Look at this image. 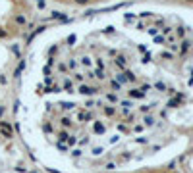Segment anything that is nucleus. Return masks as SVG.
I'll list each match as a JSON object with an SVG mask.
<instances>
[{
    "instance_id": "f257e3e1",
    "label": "nucleus",
    "mask_w": 193,
    "mask_h": 173,
    "mask_svg": "<svg viewBox=\"0 0 193 173\" xmlns=\"http://www.w3.org/2000/svg\"><path fill=\"white\" fill-rule=\"evenodd\" d=\"M0 133H2L6 138L14 137V129H12V125H10L8 121H0Z\"/></svg>"
},
{
    "instance_id": "f03ea898",
    "label": "nucleus",
    "mask_w": 193,
    "mask_h": 173,
    "mask_svg": "<svg viewBox=\"0 0 193 173\" xmlns=\"http://www.w3.org/2000/svg\"><path fill=\"white\" fill-rule=\"evenodd\" d=\"M77 90H79V94H85V96H91V94H97L99 92L97 87H89V85H83V83L77 87Z\"/></svg>"
},
{
    "instance_id": "7ed1b4c3",
    "label": "nucleus",
    "mask_w": 193,
    "mask_h": 173,
    "mask_svg": "<svg viewBox=\"0 0 193 173\" xmlns=\"http://www.w3.org/2000/svg\"><path fill=\"white\" fill-rule=\"evenodd\" d=\"M191 41H187V39H184V41H180V56H185L187 54V50L191 48Z\"/></svg>"
},
{
    "instance_id": "20e7f679",
    "label": "nucleus",
    "mask_w": 193,
    "mask_h": 173,
    "mask_svg": "<svg viewBox=\"0 0 193 173\" xmlns=\"http://www.w3.org/2000/svg\"><path fill=\"white\" fill-rule=\"evenodd\" d=\"M114 64L122 69V71H124V69L128 67V58L124 56V54H118V56H116V60H114Z\"/></svg>"
},
{
    "instance_id": "39448f33",
    "label": "nucleus",
    "mask_w": 193,
    "mask_h": 173,
    "mask_svg": "<svg viewBox=\"0 0 193 173\" xmlns=\"http://www.w3.org/2000/svg\"><path fill=\"white\" fill-rule=\"evenodd\" d=\"M77 119L79 121H89V119H93V113L89 110H81V112H77Z\"/></svg>"
},
{
    "instance_id": "423d86ee",
    "label": "nucleus",
    "mask_w": 193,
    "mask_h": 173,
    "mask_svg": "<svg viewBox=\"0 0 193 173\" xmlns=\"http://www.w3.org/2000/svg\"><path fill=\"white\" fill-rule=\"evenodd\" d=\"M14 21H16V25H19V27H25V25H27L25 14H16V16H14Z\"/></svg>"
},
{
    "instance_id": "0eeeda50",
    "label": "nucleus",
    "mask_w": 193,
    "mask_h": 173,
    "mask_svg": "<svg viewBox=\"0 0 193 173\" xmlns=\"http://www.w3.org/2000/svg\"><path fill=\"white\" fill-rule=\"evenodd\" d=\"M174 29H176V35H174V37H176L178 41H184V39H185V27L180 25V27H174Z\"/></svg>"
},
{
    "instance_id": "6e6552de",
    "label": "nucleus",
    "mask_w": 193,
    "mask_h": 173,
    "mask_svg": "<svg viewBox=\"0 0 193 173\" xmlns=\"http://www.w3.org/2000/svg\"><path fill=\"white\" fill-rule=\"evenodd\" d=\"M124 75H126L128 83H135V81H137V77H135V73H133V71H130V69H124Z\"/></svg>"
},
{
    "instance_id": "1a4fd4ad",
    "label": "nucleus",
    "mask_w": 193,
    "mask_h": 173,
    "mask_svg": "<svg viewBox=\"0 0 193 173\" xmlns=\"http://www.w3.org/2000/svg\"><path fill=\"white\" fill-rule=\"evenodd\" d=\"M128 94H130V98H143V96H145L139 89H131V90L128 92Z\"/></svg>"
},
{
    "instance_id": "9d476101",
    "label": "nucleus",
    "mask_w": 193,
    "mask_h": 173,
    "mask_svg": "<svg viewBox=\"0 0 193 173\" xmlns=\"http://www.w3.org/2000/svg\"><path fill=\"white\" fill-rule=\"evenodd\" d=\"M72 77H74V81H75V83H79V85H81L83 81H85V75H83L81 71H75V73H72Z\"/></svg>"
},
{
    "instance_id": "9b49d317",
    "label": "nucleus",
    "mask_w": 193,
    "mask_h": 173,
    "mask_svg": "<svg viewBox=\"0 0 193 173\" xmlns=\"http://www.w3.org/2000/svg\"><path fill=\"white\" fill-rule=\"evenodd\" d=\"M103 110H104V115H108V118L116 115V108L114 106H103Z\"/></svg>"
},
{
    "instance_id": "f8f14e48",
    "label": "nucleus",
    "mask_w": 193,
    "mask_h": 173,
    "mask_svg": "<svg viewBox=\"0 0 193 173\" xmlns=\"http://www.w3.org/2000/svg\"><path fill=\"white\" fill-rule=\"evenodd\" d=\"M64 90L66 92H74V81L72 79H66L64 81Z\"/></svg>"
},
{
    "instance_id": "ddd939ff",
    "label": "nucleus",
    "mask_w": 193,
    "mask_h": 173,
    "mask_svg": "<svg viewBox=\"0 0 193 173\" xmlns=\"http://www.w3.org/2000/svg\"><path fill=\"white\" fill-rule=\"evenodd\" d=\"M155 89H156L158 92H166V90H168L166 83H162V81H156V83H155Z\"/></svg>"
},
{
    "instance_id": "4468645a",
    "label": "nucleus",
    "mask_w": 193,
    "mask_h": 173,
    "mask_svg": "<svg viewBox=\"0 0 193 173\" xmlns=\"http://www.w3.org/2000/svg\"><path fill=\"white\" fill-rule=\"evenodd\" d=\"M106 100H108L110 104H118V94H116V92H108V94H106Z\"/></svg>"
},
{
    "instance_id": "2eb2a0df",
    "label": "nucleus",
    "mask_w": 193,
    "mask_h": 173,
    "mask_svg": "<svg viewBox=\"0 0 193 173\" xmlns=\"http://www.w3.org/2000/svg\"><path fill=\"white\" fill-rule=\"evenodd\" d=\"M56 137H58V138H60V142H66V141H68V137H70V133H68V131L64 129V131H60V133H58V135H56Z\"/></svg>"
},
{
    "instance_id": "dca6fc26",
    "label": "nucleus",
    "mask_w": 193,
    "mask_h": 173,
    "mask_svg": "<svg viewBox=\"0 0 193 173\" xmlns=\"http://www.w3.org/2000/svg\"><path fill=\"white\" fill-rule=\"evenodd\" d=\"M155 123V118H153V115H145V119H143V125L145 127H151Z\"/></svg>"
},
{
    "instance_id": "f3484780",
    "label": "nucleus",
    "mask_w": 193,
    "mask_h": 173,
    "mask_svg": "<svg viewBox=\"0 0 193 173\" xmlns=\"http://www.w3.org/2000/svg\"><path fill=\"white\" fill-rule=\"evenodd\" d=\"M172 31H174V27L164 25V27H162V37H170V35H172Z\"/></svg>"
},
{
    "instance_id": "a211bd4d",
    "label": "nucleus",
    "mask_w": 193,
    "mask_h": 173,
    "mask_svg": "<svg viewBox=\"0 0 193 173\" xmlns=\"http://www.w3.org/2000/svg\"><path fill=\"white\" fill-rule=\"evenodd\" d=\"M116 81H118V83H120V85H126V83H128V79H126V75H124V71L116 75Z\"/></svg>"
},
{
    "instance_id": "6ab92c4d",
    "label": "nucleus",
    "mask_w": 193,
    "mask_h": 173,
    "mask_svg": "<svg viewBox=\"0 0 193 173\" xmlns=\"http://www.w3.org/2000/svg\"><path fill=\"white\" fill-rule=\"evenodd\" d=\"M110 87H112V89H114V92H118V90L122 89V85L118 83V81H116V79H110Z\"/></svg>"
},
{
    "instance_id": "aec40b11",
    "label": "nucleus",
    "mask_w": 193,
    "mask_h": 173,
    "mask_svg": "<svg viewBox=\"0 0 193 173\" xmlns=\"http://www.w3.org/2000/svg\"><path fill=\"white\" fill-rule=\"evenodd\" d=\"M60 125H62V127H66V129H70V127H72L70 118H62V119H60Z\"/></svg>"
},
{
    "instance_id": "412c9836",
    "label": "nucleus",
    "mask_w": 193,
    "mask_h": 173,
    "mask_svg": "<svg viewBox=\"0 0 193 173\" xmlns=\"http://www.w3.org/2000/svg\"><path fill=\"white\" fill-rule=\"evenodd\" d=\"M91 64H93V60H91L89 56H83V58H81V65H85V67H91Z\"/></svg>"
},
{
    "instance_id": "4be33fe9",
    "label": "nucleus",
    "mask_w": 193,
    "mask_h": 173,
    "mask_svg": "<svg viewBox=\"0 0 193 173\" xmlns=\"http://www.w3.org/2000/svg\"><path fill=\"white\" fill-rule=\"evenodd\" d=\"M58 71H60V73H68V64L60 62V64H58Z\"/></svg>"
},
{
    "instance_id": "5701e85b",
    "label": "nucleus",
    "mask_w": 193,
    "mask_h": 173,
    "mask_svg": "<svg viewBox=\"0 0 193 173\" xmlns=\"http://www.w3.org/2000/svg\"><path fill=\"white\" fill-rule=\"evenodd\" d=\"M160 58H164V60H174V54L172 52H160Z\"/></svg>"
},
{
    "instance_id": "b1692460",
    "label": "nucleus",
    "mask_w": 193,
    "mask_h": 173,
    "mask_svg": "<svg viewBox=\"0 0 193 173\" xmlns=\"http://www.w3.org/2000/svg\"><path fill=\"white\" fill-rule=\"evenodd\" d=\"M155 42H158V44H166V37H162V35H156V37H155Z\"/></svg>"
},
{
    "instance_id": "393cba45",
    "label": "nucleus",
    "mask_w": 193,
    "mask_h": 173,
    "mask_svg": "<svg viewBox=\"0 0 193 173\" xmlns=\"http://www.w3.org/2000/svg\"><path fill=\"white\" fill-rule=\"evenodd\" d=\"M120 106H122V108H128V110H130V108L133 106V102H131V100H124V102H120Z\"/></svg>"
},
{
    "instance_id": "a878e982",
    "label": "nucleus",
    "mask_w": 193,
    "mask_h": 173,
    "mask_svg": "<svg viewBox=\"0 0 193 173\" xmlns=\"http://www.w3.org/2000/svg\"><path fill=\"white\" fill-rule=\"evenodd\" d=\"M68 144H70V146H74L75 142H77V138H75V135H70V137H68V141H66Z\"/></svg>"
},
{
    "instance_id": "bb28decb",
    "label": "nucleus",
    "mask_w": 193,
    "mask_h": 173,
    "mask_svg": "<svg viewBox=\"0 0 193 173\" xmlns=\"http://www.w3.org/2000/svg\"><path fill=\"white\" fill-rule=\"evenodd\" d=\"M143 129H145V125H143V123H137V125L133 127V133H141Z\"/></svg>"
},
{
    "instance_id": "cd10ccee",
    "label": "nucleus",
    "mask_w": 193,
    "mask_h": 173,
    "mask_svg": "<svg viewBox=\"0 0 193 173\" xmlns=\"http://www.w3.org/2000/svg\"><path fill=\"white\" fill-rule=\"evenodd\" d=\"M50 17H52V19H62L64 16H62V12H52V14H50Z\"/></svg>"
},
{
    "instance_id": "c85d7f7f",
    "label": "nucleus",
    "mask_w": 193,
    "mask_h": 173,
    "mask_svg": "<svg viewBox=\"0 0 193 173\" xmlns=\"http://www.w3.org/2000/svg\"><path fill=\"white\" fill-rule=\"evenodd\" d=\"M151 89H153L151 85H147V83H145V85H141V89H139V90H141V92H143V94H145V92H149Z\"/></svg>"
},
{
    "instance_id": "c756f323",
    "label": "nucleus",
    "mask_w": 193,
    "mask_h": 173,
    "mask_svg": "<svg viewBox=\"0 0 193 173\" xmlns=\"http://www.w3.org/2000/svg\"><path fill=\"white\" fill-rule=\"evenodd\" d=\"M75 4L77 6H87V4H91V0H75Z\"/></svg>"
},
{
    "instance_id": "7c9ffc66",
    "label": "nucleus",
    "mask_w": 193,
    "mask_h": 173,
    "mask_svg": "<svg viewBox=\"0 0 193 173\" xmlns=\"http://www.w3.org/2000/svg\"><path fill=\"white\" fill-rule=\"evenodd\" d=\"M70 67L75 69V67H77V62H75V60H70V62H68V69H70Z\"/></svg>"
},
{
    "instance_id": "2f4dec72",
    "label": "nucleus",
    "mask_w": 193,
    "mask_h": 173,
    "mask_svg": "<svg viewBox=\"0 0 193 173\" xmlns=\"http://www.w3.org/2000/svg\"><path fill=\"white\" fill-rule=\"evenodd\" d=\"M58 148L62 150V152H68V144L66 142H58Z\"/></svg>"
},
{
    "instance_id": "473e14b6",
    "label": "nucleus",
    "mask_w": 193,
    "mask_h": 173,
    "mask_svg": "<svg viewBox=\"0 0 193 173\" xmlns=\"http://www.w3.org/2000/svg\"><path fill=\"white\" fill-rule=\"evenodd\" d=\"M118 131H122V133H128V127L120 123V125H118Z\"/></svg>"
},
{
    "instance_id": "72a5a7b5",
    "label": "nucleus",
    "mask_w": 193,
    "mask_h": 173,
    "mask_svg": "<svg viewBox=\"0 0 193 173\" xmlns=\"http://www.w3.org/2000/svg\"><path fill=\"white\" fill-rule=\"evenodd\" d=\"M8 37V31L6 29H0V39H6Z\"/></svg>"
},
{
    "instance_id": "f704fd0d",
    "label": "nucleus",
    "mask_w": 193,
    "mask_h": 173,
    "mask_svg": "<svg viewBox=\"0 0 193 173\" xmlns=\"http://www.w3.org/2000/svg\"><path fill=\"white\" fill-rule=\"evenodd\" d=\"M114 167H116V164H114V161H110V164H106V169H108V171H112Z\"/></svg>"
},
{
    "instance_id": "c9c22d12",
    "label": "nucleus",
    "mask_w": 193,
    "mask_h": 173,
    "mask_svg": "<svg viewBox=\"0 0 193 173\" xmlns=\"http://www.w3.org/2000/svg\"><path fill=\"white\" fill-rule=\"evenodd\" d=\"M141 112H143V113H149V112H151V106H141Z\"/></svg>"
},
{
    "instance_id": "e433bc0d",
    "label": "nucleus",
    "mask_w": 193,
    "mask_h": 173,
    "mask_svg": "<svg viewBox=\"0 0 193 173\" xmlns=\"http://www.w3.org/2000/svg\"><path fill=\"white\" fill-rule=\"evenodd\" d=\"M44 131H47V133H52V131H54V129H52V125H50V123H48V125H44Z\"/></svg>"
},
{
    "instance_id": "4c0bfd02",
    "label": "nucleus",
    "mask_w": 193,
    "mask_h": 173,
    "mask_svg": "<svg viewBox=\"0 0 193 173\" xmlns=\"http://www.w3.org/2000/svg\"><path fill=\"white\" fill-rule=\"evenodd\" d=\"M0 83H2V85H6V83H8V79H6L4 75H0Z\"/></svg>"
},
{
    "instance_id": "58836bf2",
    "label": "nucleus",
    "mask_w": 193,
    "mask_h": 173,
    "mask_svg": "<svg viewBox=\"0 0 193 173\" xmlns=\"http://www.w3.org/2000/svg\"><path fill=\"white\" fill-rule=\"evenodd\" d=\"M156 31H158V29H156V27H153V29H149V33H151V35H153V37H156Z\"/></svg>"
},
{
    "instance_id": "ea45409f",
    "label": "nucleus",
    "mask_w": 193,
    "mask_h": 173,
    "mask_svg": "<svg viewBox=\"0 0 193 173\" xmlns=\"http://www.w3.org/2000/svg\"><path fill=\"white\" fill-rule=\"evenodd\" d=\"M185 2H189V4H193V0H185Z\"/></svg>"
}]
</instances>
